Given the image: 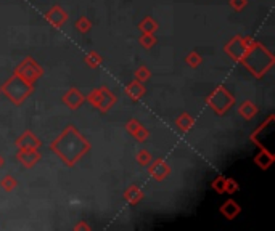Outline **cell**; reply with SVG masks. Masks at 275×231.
<instances>
[{
    "instance_id": "6da1fadb",
    "label": "cell",
    "mask_w": 275,
    "mask_h": 231,
    "mask_svg": "<svg viewBox=\"0 0 275 231\" xmlns=\"http://www.w3.org/2000/svg\"><path fill=\"white\" fill-rule=\"evenodd\" d=\"M50 149L57 154L66 166H76V162L85 156L90 149V143L84 138L74 125L66 127L63 133L50 143Z\"/></svg>"
},
{
    "instance_id": "7a4b0ae2",
    "label": "cell",
    "mask_w": 275,
    "mask_h": 231,
    "mask_svg": "<svg viewBox=\"0 0 275 231\" xmlns=\"http://www.w3.org/2000/svg\"><path fill=\"white\" fill-rule=\"evenodd\" d=\"M240 63L251 72L254 77L261 79L274 66L275 58L264 45L254 40L253 44L246 48V52H244Z\"/></svg>"
},
{
    "instance_id": "3957f363",
    "label": "cell",
    "mask_w": 275,
    "mask_h": 231,
    "mask_svg": "<svg viewBox=\"0 0 275 231\" xmlns=\"http://www.w3.org/2000/svg\"><path fill=\"white\" fill-rule=\"evenodd\" d=\"M33 92H34V84L26 82L24 79H21L16 74L11 76L8 81L0 87V93L8 96V100L16 106H20Z\"/></svg>"
},
{
    "instance_id": "277c9868",
    "label": "cell",
    "mask_w": 275,
    "mask_h": 231,
    "mask_svg": "<svg viewBox=\"0 0 275 231\" xmlns=\"http://www.w3.org/2000/svg\"><path fill=\"white\" fill-rule=\"evenodd\" d=\"M206 105L209 106L216 114L224 116L232 106L235 105V98H234V95L224 87V85H217V87L207 95Z\"/></svg>"
},
{
    "instance_id": "5b68a950",
    "label": "cell",
    "mask_w": 275,
    "mask_h": 231,
    "mask_svg": "<svg viewBox=\"0 0 275 231\" xmlns=\"http://www.w3.org/2000/svg\"><path fill=\"white\" fill-rule=\"evenodd\" d=\"M85 100L102 113H108L116 105V95L108 87H105V85L100 88L90 90V93L85 96Z\"/></svg>"
},
{
    "instance_id": "8992f818",
    "label": "cell",
    "mask_w": 275,
    "mask_h": 231,
    "mask_svg": "<svg viewBox=\"0 0 275 231\" xmlns=\"http://www.w3.org/2000/svg\"><path fill=\"white\" fill-rule=\"evenodd\" d=\"M13 74L20 76L21 79H24V81L29 82V84H35V82H37L39 79L42 77V74H44V69L40 68L39 63L35 61L34 58L26 57V58H24L23 61L15 68Z\"/></svg>"
},
{
    "instance_id": "52a82bcc",
    "label": "cell",
    "mask_w": 275,
    "mask_h": 231,
    "mask_svg": "<svg viewBox=\"0 0 275 231\" xmlns=\"http://www.w3.org/2000/svg\"><path fill=\"white\" fill-rule=\"evenodd\" d=\"M148 173L153 180L156 181H163L168 178V175L171 173V166L166 162V159H163V157H158V159H153L148 166Z\"/></svg>"
},
{
    "instance_id": "ba28073f",
    "label": "cell",
    "mask_w": 275,
    "mask_h": 231,
    "mask_svg": "<svg viewBox=\"0 0 275 231\" xmlns=\"http://www.w3.org/2000/svg\"><path fill=\"white\" fill-rule=\"evenodd\" d=\"M224 52L227 53L235 63H240L241 58H243V55H244V52H246V47H244L243 37H240V35H235V37H232L229 44H225Z\"/></svg>"
},
{
    "instance_id": "9c48e42d",
    "label": "cell",
    "mask_w": 275,
    "mask_h": 231,
    "mask_svg": "<svg viewBox=\"0 0 275 231\" xmlns=\"http://www.w3.org/2000/svg\"><path fill=\"white\" fill-rule=\"evenodd\" d=\"M61 101L65 103L66 108H69L71 111H76V109H79L85 101V96L82 95V92L76 87H71L65 92V95L61 96Z\"/></svg>"
},
{
    "instance_id": "30bf717a",
    "label": "cell",
    "mask_w": 275,
    "mask_h": 231,
    "mask_svg": "<svg viewBox=\"0 0 275 231\" xmlns=\"http://www.w3.org/2000/svg\"><path fill=\"white\" fill-rule=\"evenodd\" d=\"M45 21L50 24V26L58 29V28L63 26L66 21H68V13H66L60 5H55V7H52L45 13Z\"/></svg>"
},
{
    "instance_id": "8fae6325",
    "label": "cell",
    "mask_w": 275,
    "mask_h": 231,
    "mask_svg": "<svg viewBox=\"0 0 275 231\" xmlns=\"http://www.w3.org/2000/svg\"><path fill=\"white\" fill-rule=\"evenodd\" d=\"M15 144H16L18 149H39L40 148V140L35 137L31 130H26L16 138Z\"/></svg>"
},
{
    "instance_id": "7c38bea8",
    "label": "cell",
    "mask_w": 275,
    "mask_h": 231,
    "mask_svg": "<svg viewBox=\"0 0 275 231\" xmlns=\"http://www.w3.org/2000/svg\"><path fill=\"white\" fill-rule=\"evenodd\" d=\"M16 161L23 164L26 169H31L40 161V154L37 149H18Z\"/></svg>"
},
{
    "instance_id": "4fadbf2b",
    "label": "cell",
    "mask_w": 275,
    "mask_h": 231,
    "mask_svg": "<svg viewBox=\"0 0 275 231\" xmlns=\"http://www.w3.org/2000/svg\"><path fill=\"white\" fill-rule=\"evenodd\" d=\"M219 212H221V215H224L227 220H234V218H237L241 214V207L237 201L229 199V201H225L221 207H219Z\"/></svg>"
},
{
    "instance_id": "5bb4252c",
    "label": "cell",
    "mask_w": 275,
    "mask_h": 231,
    "mask_svg": "<svg viewBox=\"0 0 275 231\" xmlns=\"http://www.w3.org/2000/svg\"><path fill=\"white\" fill-rule=\"evenodd\" d=\"M124 92H126V95L129 96V98H131L132 101H138V100L145 95L146 90H145V87H143L142 82H138L137 79H134L132 82H129V84L126 85Z\"/></svg>"
},
{
    "instance_id": "9a60e30c",
    "label": "cell",
    "mask_w": 275,
    "mask_h": 231,
    "mask_svg": "<svg viewBox=\"0 0 275 231\" xmlns=\"http://www.w3.org/2000/svg\"><path fill=\"white\" fill-rule=\"evenodd\" d=\"M274 162H275V156H274V153H271V151H267V149L259 151V154L254 157V164L261 170H267Z\"/></svg>"
},
{
    "instance_id": "2e32d148",
    "label": "cell",
    "mask_w": 275,
    "mask_h": 231,
    "mask_svg": "<svg viewBox=\"0 0 275 231\" xmlns=\"http://www.w3.org/2000/svg\"><path fill=\"white\" fill-rule=\"evenodd\" d=\"M238 113H240V116L244 120H251L253 117H256V114L259 113V109H258V106H256L253 101L246 100V101L241 103L240 108H238Z\"/></svg>"
},
{
    "instance_id": "e0dca14e",
    "label": "cell",
    "mask_w": 275,
    "mask_h": 231,
    "mask_svg": "<svg viewBox=\"0 0 275 231\" xmlns=\"http://www.w3.org/2000/svg\"><path fill=\"white\" fill-rule=\"evenodd\" d=\"M175 125H177V129H179L182 133H187V132H190L193 129L195 117H192L188 113H182L179 117L175 119Z\"/></svg>"
},
{
    "instance_id": "ac0fdd59",
    "label": "cell",
    "mask_w": 275,
    "mask_h": 231,
    "mask_svg": "<svg viewBox=\"0 0 275 231\" xmlns=\"http://www.w3.org/2000/svg\"><path fill=\"white\" fill-rule=\"evenodd\" d=\"M124 199H126L131 205H136V204H138L140 201L143 199V191L140 190V188H138L137 185H131V186L124 191Z\"/></svg>"
},
{
    "instance_id": "d6986e66",
    "label": "cell",
    "mask_w": 275,
    "mask_h": 231,
    "mask_svg": "<svg viewBox=\"0 0 275 231\" xmlns=\"http://www.w3.org/2000/svg\"><path fill=\"white\" fill-rule=\"evenodd\" d=\"M138 29L142 31V34H155L158 29H160V26H158V23L153 20L151 16H146L140 21Z\"/></svg>"
},
{
    "instance_id": "ffe728a7",
    "label": "cell",
    "mask_w": 275,
    "mask_h": 231,
    "mask_svg": "<svg viewBox=\"0 0 275 231\" xmlns=\"http://www.w3.org/2000/svg\"><path fill=\"white\" fill-rule=\"evenodd\" d=\"M84 61L90 69H95V68H99V66H102L103 58H102V55L99 52H90V53L85 55Z\"/></svg>"
},
{
    "instance_id": "44dd1931",
    "label": "cell",
    "mask_w": 275,
    "mask_h": 231,
    "mask_svg": "<svg viewBox=\"0 0 275 231\" xmlns=\"http://www.w3.org/2000/svg\"><path fill=\"white\" fill-rule=\"evenodd\" d=\"M0 186H2V190H5L7 193H11L16 190L18 186V181L13 175H5V177L0 180Z\"/></svg>"
},
{
    "instance_id": "7402d4cb",
    "label": "cell",
    "mask_w": 275,
    "mask_h": 231,
    "mask_svg": "<svg viewBox=\"0 0 275 231\" xmlns=\"http://www.w3.org/2000/svg\"><path fill=\"white\" fill-rule=\"evenodd\" d=\"M134 77H136L138 82L145 84L151 79V71L146 68V66H138V68L136 69V72H134Z\"/></svg>"
},
{
    "instance_id": "603a6c76",
    "label": "cell",
    "mask_w": 275,
    "mask_h": 231,
    "mask_svg": "<svg viewBox=\"0 0 275 231\" xmlns=\"http://www.w3.org/2000/svg\"><path fill=\"white\" fill-rule=\"evenodd\" d=\"M185 63L190 66V68H198V66H201V63H203V58H201V55L198 52H190L185 57Z\"/></svg>"
},
{
    "instance_id": "cb8c5ba5",
    "label": "cell",
    "mask_w": 275,
    "mask_h": 231,
    "mask_svg": "<svg viewBox=\"0 0 275 231\" xmlns=\"http://www.w3.org/2000/svg\"><path fill=\"white\" fill-rule=\"evenodd\" d=\"M211 190L216 191L217 194L225 193V177L224 175H217V177L211 181Z\"/></svg>"
},
{
    "instance_id": "d4e9b609",
    "label": "cell",
    "mask_w": 275,
    "mask_h": 231,
    "mask_svg": "<svg viewBox=\"0 0 275 231\" xmlns=\"http://www.w3.org/2000/svg\"><path fill=\"white\" fill-rule=\"evenodd\" d=\"M76 29H77V32H81V34H87L90 29H92V21L89 20L87 16H82V18H79V20L76 21Z\"/></svg>"
},
{
    "instance_id": "484cf974",
    "label": "cell",
    "mask_w": 275,
    "mask_h": 231,
    "mask_svg": "<svg viewBox=\"0 0 275 231\" xmlns=\"http://www.w3.org/2000/svg\"><path fill=\"white\" fill-rule=\"evenodd\" d=\"M136 159H137V162H138L142 167H146V166H148V164L153 161V156H151L150 151H146V149H140L138 153H137V156H136Z\"/></svg>"
},
{
    "instance_id": "4316f807",
    "label": "cell",
    "mask_w": 275,
    "mask_h": 231,
    "mask_svg": "<svg viewBox=\"0 0 275 231\" xmlns=\"http://www.w3.org/2000/svg\"><path fill=\"white\" fill-rule=\"evenodd\" d=\"M140 45H142L143 48H146V50H150V48L155 47L156 44V37L155 34H142V37L138 39Z\"/></svg>"
},
{
    "instance_id": "83f0119b",
    "label": "cell",
    "mask_w": 275,
    "mask_h": 231,
    "mask_svg": "<svg viewBox=\"0 0 275 231\" xmlns=\"http://www.w3.org/2000/svg\"><path fill=\"white\" fill-rule=\"evenodd\" d=\"M240 190V185H238V181L235 178H227L225 177V193L227 194H234Z\"/></svg>"
},
{
    "instance_id": "f1b7e54d",
    "label": "cell",
    "mask_w": 275,
    "mask_h": 231,
    "mask_svg": "<svg viewBox=\"0 0 275 231\" xmlns=\"http://www.w3.org/2000/svg\"><path fill=\"white\" fill-rule=\"evenodd\" d=\"M134 138L137 140V142H146V140H148V137H150V132L145 129V127L142 125V127H138V129L134 132V135H132Z\"/></svg>"
},
{
    "instance_id": "f546056e",
    "label": "cell",
    "mask_w": 275,
    "mask_h": 231,
    "mask_svg": "<svg viewBox=\"0 0 275 231\" xmlns=\"http://www.w3.org/2000/svg\"><path fill=\"white\" fill-rule=\"evenodd\" d=\"M229 3H230V7L234 11H241V10L246 8L248 0H229Z\"/></svg>"
},
{
    "instance_id": "4dcf8cb0",
    "label": "cell",
    "mask_w": 275,
    "mask_h": 231,
    "mask_svg": "<svg viewBox=\"0 0 275 231\" xmlns=\"http://www.w3.org/2000/svg\"><path fill=\"white\" fill-rule=\"evenodd\" d=\"M138 127H142V124H140V120L137 119H131V120H127V124H126V130L129 135H134V132H136Z\"/></svg>"
},
{
    "instance_id": "1f68e13d",
    "label": "cell",
    "mask_w": 275,
    "mask_h": 231,
    "mask_svg": "<svg viewBox=\"0 0 275 231\" xmlns=\"http://www.w3.org/2000/svg\"><path fill=\"white\" fill-rule=\"evenodd\" d=\"M74 230L76 231H79V230H90V225H87V223H85V222H79L77 225H74Z\"/></svg>"
},
{
    "instance_id": "d6a6232c",
    "label": "cell",
    "mask_w": 275,
    "mask_h": 231,
    "mask_svg": "<svg viewBox=\"0 0 275 231\" xmlns=\"http://www.w3.org/2000/svg\"><path fill=\"white\" fill-rule=\"evenodd\" d=\"M3 164H5V159H3V157H2V156H0V169H2V167H3Z\"/></svg>"
}]
</instances>
